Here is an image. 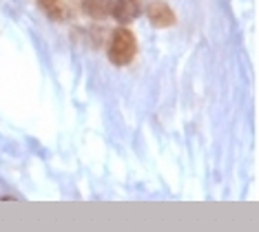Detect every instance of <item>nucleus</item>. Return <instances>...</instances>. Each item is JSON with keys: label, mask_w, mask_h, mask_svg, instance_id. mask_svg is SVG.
<instances>
[{"label": "nucleus", "mask_w": 259, "mask_h": 232, "mask_svg": "<svg viewBox=\"0 0 259 232\" xmlns=\"http://www.w3.org/2000/svg\"><path fill=\"white\" fill-rule=\"evenodd\" d=\"M135 53H138V40H135L133 31H128L124 27L115 29L109 44V60L115 67H126L133 62Z\"/></svg>", "instance_id": "1"}, {"label": "nucleus", "mask_w": 259, "mask_h": 232, "mask_svg": "<svg viewBox=\"0 0 259 232\" xmlns=\"http://www.w3.org/2000/svg\"><path fill=\"white\" fill-rule=\"evenodd\" d=\"M146 16H149L151 25L157 27V29H166V27H173L175 25V14L173 9L168 7L164 0H155V3L149 5V11H146Z\"/></svg>", "instance_id": "2"}, {"label": "nucleus", "mask_w": 259, "mask_h": 232, "mask_svg": "<svg viewBox=\"0 0 259 232\" xmlns=\"http://www.w3.org/2000/svg\"><path fill=\"white\" fill-rule=\"evenodd\" d=\"M111 16H113L117 22H133L135 18L140 16L138 0H115L113 9H111Z\"/></svg>", "instance_id": "3"}, {"label": "nucleus", "mask_w": 259, "mask_h": 232, "mask_svg": "<svg viewBox=\"0 0 259 232\" xmlns=\"http://www.w3.org/2000/svg\"><path fill=\"white\" fill-rule=\"evenodd\" d=\"M115 0H84V11L96 20H102V18L111 16V9H113Z\"/></svg>", "instance_id": "4"}, {"label": "nucleus", "mask_w": 259, "mask_h": 232, "mask_svg": "<svg viewBox=\"0 0 259 232\" xmlns=\"http://www.w3.org/2000/svg\"><path fill=\"white\" fill-rule=\"evenodd\" d=\"M38 5H40V9H42L49 18H54V20H60V18L64 16L60 0H38Z\"/></svg>", "instance_id": "5"}]
</instances>
